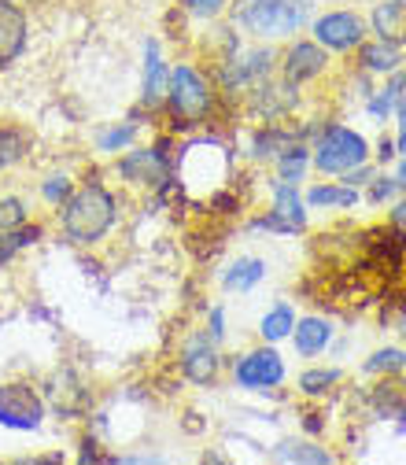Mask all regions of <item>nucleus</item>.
<instances>
[{
  "label": "nucleus",
  "instance_id": "nucleus-11",
  "mask_svg": "<svg viewBox=\"0 0 406 465\" xmlns=\"http://www.w3.org/2000/svg\"><path fill=\"white\" fill-rule=\"evenodd\" d=\"M119 173L137 185H163L166 182V163H163V152L155 148H144V152H130L123 163H119Z\"/></svg>",
  "mask_w": 406,
  "mask_h": 465
},
{
  "label": "nucleus",
  "instance_id": "nucleus-4",
  "mask_svg": "<svg viewBox=\"0 0 406 465\" xmlns=\"http://www.w3.org/2000/svg\"><path fill=\"white\" fill-rule=\"evenodd\" d=\"M318 170L322 173H347L366 163V137L355 134V130H343V126H329L322 144H318V155H314Z\"/></svg>",
  "mask_w": 406,
  "mask_h": 465
},
{
  "label": "nucleus",
  "instance_id": "nucleus-5",
  "mask_svg": "<svg viewBox=\"0 0 406 465\" xmlns=\"http://www.w3.org/2000/svg\"><path fill=\"white\" fill-rule=\"evenodd\" d=\"M45 402L30 384H5L0 388V425L15 432H34L41 429Z\"/></svg>",
  "mask_w": 406,
  "mask_h": 465
},
{
  "label": "nucleus",
  "instance_id": "nucleus-7",
  "mask_svg": "<svg viewBox=\"0 0 406 465\" xmlns=\"http://www.w3.org/2000/svg\"><path fill=\"white\" fill-rule=\"evenodd\" d=\"M314 37H318V45H325L332 52H347V48L362 45L366 23L359 15H352V12H329V15H322L314 23Z\"/></svg>",
  "mask_w": 406,
  "mask_h": 465
},
{
  "label": "nucleus",
  "instance_id": "nucleus-10",
  "mask_svg": "<svg viewBox=\"0 0 406 465\" xmlns=\"http://www.w3.org/2000/svg\"><path fill=\"white\" fill-rule=\"evenodd\" d=\"M26 45V15L12 0H0V67H8Z\"/></svg>",
  "mask_w": 406,
  "mask_h": 465
},
{
  "label": "nucleus",
  "instance_id": "nucleus-19",
  "mask_svg": "<svg viewBox=\"0 0 406 465\" xmlns=\"http://www.w3.org/2000/svg\"><path fill=\"white\" fill-rule=\"evenodd\" d=\"M362 64H366L370 71L388 74V71L399 67V48L388 45V41H381V45H366V48H362Z\"/></svg>",
  "mask_w": 406,
  "mask_h": 465
},
{
  "label": "nucleus",
  "instance_id": "nucleus-13",
  "mask_svg": "<svg viewBox=\"0 0 406 465\" xmlns=\"http://www.w3.org/2000/svg\"><path fill=\"white\" fill-rule=\"evenodd\" d=\"M144 104H163L166 100V71H163V60H159V45L148 41L144 45Z\"/></svg>",
  "mask_w": 406,
  "mask_h": 465
},
{
  "label": "nucleus",
  "instance_id": "nucleus-1",
  "mask_svg": "<svg viewBox=\"0 0 406 465\" xmlns=\"http://www.w3.org/2000/svg\"><path fill=\"white\" fill-rule=\"evenodd\" d=\"M64 232H67V241L74 244H96L104 232L114 225V196L104 189V185H82L78 193L67 196L64 211Z\"/></svg>",
  "mask_w": 406,
  "mask_h": 465
},
{
  "label": "nucleus",
  "instance_id": "nucleus-12",
  "mask_svg": "<svg viewBox=\"0 0 406 465\" xmlns=\"http://www.w3.org/2000/svg\"><path fill=\"white\" fill-rule=\"evenodd\" d=\"M292 329H296V351L303 359L322 355L325 347H329V340H332V329L322 318H300V325H292Z\"/></svg>",
  "mask_w": 406,
  "mask_h": 465
},
{
  "label": "nucleus",
  "instance_id": "nucleus-23",
  "mask_svg": "<svg viewBox=\"0 0 406 465\" xmlns=\"http://www.w3.org/2000/svg\"><path fill=\"white\" fill-rule=\"evenodd\" d=\"M303 166H307V148H288L281 152V182L284 185H296L303 178Z\"/></svg>",
  "mask_w": 406,
  "mask_h": 465
},
{
  "label": "nucleus",
  "instance_id": "nucleus-31",
  "mask_svg": "<svg viewBox=\"0 0 406 465\" xmlns=\"http://www.w3.org/2000/svg\"><path fill=\"white\" fill-rule=\"evenodd\" d=\"M399 152L406 155V96L399 100Z\"/></svg>",
  "mask_w": 406,
  "mask_h": 465
},
{
  "label": "nucleus",
  "instance_id": "nucleus-14",
  "mask_svg": "<svg viewBox=\"0 0 406 465\" xmlns=\"http://www.w3.org/2000/svg\"><path fill=\"white\" fill-rule=\"evenodd\" d=\"M273 214L288 225V229H300L303 222H307V214H303V200H300V193H296V185H277L273 189Z\"/></svg>",
  "mask_w": 406,
  "mask_h": 465
},
{
  "label": "nucleus",
  "instance_id": "nucleus-26",
  "mask_svg": "<svg viewBox=\"0 0 406 465\" xmlns=\"http://www.w3.org/2000/svg\"><path fill=\"white\" fill-rule=\"evenodd\" d=\"M336 381H340V370H307V373L300 377V388H303L307 395H322V391H329Z\"/></svg>",
  "mask_w": 406,
  "mask_h": 465
},
{
  "label": "nucleus",
  "instance_id": "nucleus-18",
  "mask_svg": "<svg viewBox=\"0 0 406 465\" xmlns=\"http://www.w3.org/2000/svg\"><path fill=\"white\" fill-rule=\"evenodd\" d=\"M311 203L314 207H355L359 203V193L352 185H318L311 189Z\"/></svg>",
  "mask_w": 406,
  "mask_h": 465
},
{
  "label": "nucleus",
  "instance_id": "nucleus-22",
  "mask_svg": "<svg viewBox=\"0 0 406 465\" xmlns=\"http://www.w3.org/2000/svg\"><path fill=\"white\" fill-rule=\"evenodd\" d=\"M41 237V229L34 225V229H12V232H0V262H8L19 248H26L30 241H37Z\"/></svg>",
  "mask_w": 406,
  "mask_h": 465
},
{
  "label": "nucleus",
  "instance_id": "nucleus-6",
  "mask_svg": "<svg viewBox=\"0 0 406 465\" xmlns=\"http://www.w3.org/2000/svg\"><path fill=\"white\" fill-rule=\"evenodd\" d=\"M284 381V362L277 351L262 347V351H252L237 362V384L248 391H270Z\"/></svg>",
  "mask_w": 406,
  "mask_h": 465
},
{
  "label": "nucleus",
  "instance_id": "nucleus-3",
  "mask_svg": "<svg viewBox=\"0 0 406 465\" xmlns=\"http://www.w3.org/2000/svg\"><path fill=\"white\" fill-rule=\"evenodd\" d=\"M166 100H170V111L173 119H178V126H196L203 123L211 107H214V93L211 85L189 67V64H178L170 74V85H166Z\"/></svg>",
  "mask_w": 406,
  "mask_h": 465
},
{
  "label": "nucleus",
  "instance_id": "nucleus-8",
  "mask_svg": "<svg viewBox=\"0 0 406 465\" xmlns=\"http://www.w3.org/2000/svg\"><path fill=\"white\" fill-rule=\"evenodd\" d=\"M182 373L189 381H196V384L214 381V373H218V347L211 343V336H193L182 347Z\"/></svg>",
  "mask_w": 406,
  "mask_h": 465
},
{
  "label": "nucleus",
  "instance_id": "nucleus-15",
  "mask_svg": "<svg viewBox=\"0 0 406 465\" xmlns=\"http://www.w3.org/2000/svg\"><path fill=\"white\" fill-rule=\"evenodd\" d=\"M262 262L259 259H241V262H233L229 266V273H225V288L229 292H248L252 284H259L262 281Z\"/></svg>",
  "mask_w": 406,
  "mask_h": 465
},
{
  "label": "nucleus",
  "instance_id": "nucleus-28",
  "mask_svg": "<svg viewBox=\"0 0 406 465\" xmlns=\"http://www.w3.org/2000/svg\"><path fill=\"white\" fill-rule=\"evenodd\" d=\"M130 141H134V126H114L111 134L100 137V148H104V152H119V148H126Z\"/></svg>",
  "mask_w": 406,
  "mask_h": 465
},
{
  "label": "nucleus",
  "instance_id": "nucleus-33",
  "mask_svg": "<svg viewBox=\"0 0 406 465\" xmlns=\"http://www.w3.org/2000/svg\"><path fill=\"white\" fill-rule=\"evenodd\" d=\"M395 193V182H381L377 189H373V200H388Z\"/></svg>",
  "mask_w": 406,
  "mask_h": 465
},
{
  "label": "nucleus",
  "instance_id": "nucleus-2",
  "mask_svg": "<svg viewBox=\"0 0 406 465\" xmlns=\"http://www.w3.org/2000/svg\"><path fill=\"white\" fill-rule=\"evenodd\" d=\"M314 12V0H241L237 5V23L266 41L296 34Z\"/></svg>",
  "mask_w": 406,
  "mask_h": 465
},
{
  "label": "nucleus",
  "instance_id": "nucleus-20",
  "mask_svg": "<svg viewBox=\"0 0 406 465\" xmlns=\"http://www.w3.org/2000/svg\"><path fill=\"white\" fill-rule=\"evenodd\" d=\"M30 148V137L19 134V130H0V170L15 166Z\"/></svg>",
  "mask_w": 406,
  "mask_h": 465
},
{
  "label": "nucleus",
  "instance_id": "nucleus-34",
  "mask_svg": "<svg viewBox=\"0 0 406 465\" xmlns=\"http://www.w3.org/2000/svg\"><path fill=\"white\" fill-rule=\"evenodd\" d=\"M222 332H225V329H222V311H211V336L218 340Z\"/></svg>",
  "mask_w": 406,
  "mask_h": 465
},
{
  "label": "nucleus",
  "instance_id": "nucleus-27",
  "mask_svg": "<svg viewBox=\"0 0 406 465\" xmlns=\"http://www.w3.org/2000/svg\"><path fill=\"white\" fill-rule=\"evenodd\" d=\"M402 89H406V74H399V78H395V82L370 104V111H373V114H388V111H395L399 100H402Z\"/></svg>",
  "mask_w": 406,
  "mask_h": 465
},
{
  "label": "nucleus",
  "instance_id": "nucleus-25",
  "mask_svg": "<svg viewBox=\"0 0 406 465\" xmlns=\"http://www.w3.org/2000/svg\"><path fill=\"white\" fill-rule=\"evenodd\" d=\"M26 222V203L19 196H5L0 200V232H12Z\"/></svg>",
  "mask_w": 406,
  "mask_h": 465
},
{
  "label": "nucleus",
  "instance_id": "nucleus-35",
  "mask_svg": "<svg viewBox=\"0 0 406 465\" xmlns=\"http://www.w3.org/2000/svg\"><path fill=\"white\" fill-rule=\"evenodd\" d=\"M391 152H395V144H391V141H384V144H381V159H388Z\"/></svg>",
  "mask_w": 406,
  "mask_h": 465
},
{
  "label": "nucleus",
  "instance_id": "nucleus-37",
  "mask_svg": "<svg viewBox=\"0 0 406 465\" xmlns=\"http://www.w3.org/2000/svg\"><path fill=\"white\" fill-rule=\"evenodd\" d=\"M399 332L406 336V311H402V318H399Z\"/></svg>",
  "mask_w": 406,
  "mask_h": 465
},
{
  "label": "nucleus",
  "instance_id": "nucleus-36",
  "mask_svg": "<svg viewBox=\"0 0 406 465\" xmlns=\"http://www.w3.org/2000/svg\"><path fill=\"white\" fill-rule=\"evenodd\" d=\"M395 185H402V189H406V163H402V170H399V178H395Z\"/></svg>",
  "mask_w": 406,
  "mask_h": 465
},
{
  "label": "nucleus",
  "instance_id": "nucleus-32",
  "mask_svg": "<svg viewBox=\"0 0 406 465\" xmlns=\"http://www.w3.org/2000/svg\"><path fill=\"white\" fill-rule=\"evenodd\" d=\"M391 222H395V229L402 232V237H406V200H402V203L391 211Z\"/></svg>",
  "mask_w": 406,
  "mask_h": 465
},
{
  "label": "nucleus",
  "instance_id": "nucleus-30",
  "mask_svg": "<svg viewBox=\"0 0 406 465\" xmlns=\"http://www.w3.org/2000/svg\"><path fill=\"white\" fill-rule=\"evenodd\" d=\"M185 8L200 19H214L222 8H225V0H185Z\"/></svg>",
  "mask_w": 406,
  "mask_h": 465
},
{
  "label": "nucleus",
  "instance_id": "nucleus-24",
  "mask_svg": "<svg viewBox=\"0 0 406 465\" xmlns=\"http://www.w3.org/2000/svg\"><path fill=\"white\" fill-rule=\"evenodd\" d=\"M402 366H406V351H399V347H384V351H377L366 362V373H399Z\"/></svg>",
  "mask_w": 406,
  "mask_h": 465
},
{
  "label": "nucleus",
  "instance_id": "nucleus-21",
  "mask_svg": "<svg viewBox=\"0 0 406 465\" xmlns=\"http://www.w3.org/2000/svg\"><path fill=\"white\" fill-rule=\"evenodd\" d=\"M277 458H284V461H318V465H325V461H332L325 450H318V447H311V443H277V450H273Z\"/></svg>",
  "mask_w": 406,
  "mask_h": 465
},
{
  "label": "nucleus",
  "instance_id": "nucleus-16",
  "mask_svg": "<svg viewBox=\"0 0 406 465\" xmlns=\"http://www.w3.org/2000/svg\"><path fill=\"white\" fill-rule=\"evenodd\" d=\"M402 19H406V0H388V5H381V8H377V15H373V26H377L381 41H388V37L402 34V30H406V26H402Z\"/></svg>",
  "mask_w": 406,
  "mask_h": 465
},
{
  "label": "nucleus",
  "instance_id": "nucleus-9",
  "mask_svg": "<svg viewBox=\"0 0 406 465\" xmlns=\"http://www.w3.org/2000/svg\"><path fill=\"white\" fill-rule=\"evenodd\" d=\"M325 64H329V60H325L322 45L300 41V45L288 48V55H284V78H288V85H303V82L318 78V74L325 71Z\"/></svg>",
  "mask_w": 406,
  "mask_h": 465
},
{
  "label": "nucleus",
  "instance_id": "nucleus-17",
  "mask_svg": "<svg viewBox=\"0 0 406 465\" xmlns=\"http://www.w3.org/2000/svg\"><path fill=\"white\" fill-rule=\"evenodd\" d=\"M292 325H296V314H292V311H288V307H273V311H266V318L259 322V332H262V340L277 343V340H284V336H292Z\"/></svg>",
  "mask_w": 406,
  "mask_h": 465
},
{
  "label": "nucleus",
  "instance_id": "nucleus-29",
  "mask_svg": "<svg viewBox=\"0 0 406 465\" xmlns=\"http://www.w3.org/2000/svg\"><path fill=\"white\" fill-rule=\"evenodd\" d=\"M41 193H45L48 203H64V200L71 196V182H67V178H48V182L41 185Z\"/></svg>",
  "mask_w": 406,
  "mask_h": 465
}]
</instances>
